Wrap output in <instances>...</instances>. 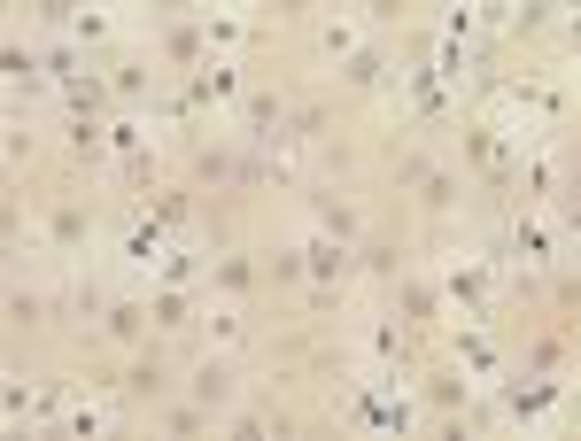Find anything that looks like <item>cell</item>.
<instances>
[{"instance_id": "obj_1", "label": "cell", "mask_w": 581, "mask_h": 441, "mask_svg": "<svg viewBox=\"0 0 581 441\" xmlns=\"http://www.w3.org/2000/svg\"><path fill=\"white\" fill-rule=\"evenodd\" d=\"M186 395H194L202 410H225V403H232V372H225V364H194Z\"/></svg>"}, {"instance_id": "obj_2", "label": "cell", "mask_w": 581, "mask_h": 441, "mask_svg": "<svg viewBox=\"0 0 581 441\" xmlns=\"http://www.w3.org/2000/svg\"><path fill=\"white\" fill-rule=\"evenodd\" d=\"M124 387H132V395H163L171 380H163V364H132V380H124Z\"/></svg>"}, {"instance_id": "obj_3", "label": "cell", "mask_w": 581, "mask_h": 441, "mask_svg": "<svg viewBox=\"0 0 581 441\" xmlns=\"http://www.w3.org/2000/svg\"><path fill=\"white\" fill-rule=\"evenodd\" d=\"M8 318H16V326H39V294H8Z\"/></svg>"}, {"instance_id": "obj_4", "label": "cell", "mask_w": 581, "mask_h": 441, "mask_svg": "<svg viewBox=\"0 0 581 441\" xmlns=\"http://www.w3.org/2000/svg\"><path fill=\"white\" fill-rule=\"evenodd\" d=\"M372 16H380V23H387V16H404V0H372Z\"/></svg>"}]
</instances>
